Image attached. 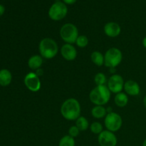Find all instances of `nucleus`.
<instances>
[{
  "instance_id": "2",
  "label": "nucleus",
  "mask_w": 146,
  "mask_h": 146,
  "mask_svg": "<svg viewBox=\"0 0 146 146\" xmlns=\"http://www.w3.org/2000/svg\"><path fill=\"white\" fill-rule=\"evenodd\" d=\"M89 98L96 106H104L109 101L111 91L106 86H97L91 91Z\"/></svg>"
},
{
  "instance_id": "29",
  "label": "nucleus",
  "mask_w": 146,
  "mask_h": 146,
  "mask_svg": "<svg viewBox=\"0 0 146 146\" xmlns=\"http://www.w3.org/2000/svg\"><path fill=\"white\" fill-rule=\"evenodd\" d=\"M143 146H146V139L143 143Z\"/></svg>"
},
{
  "instance_id": "10",
  "label": "nucleus",
  "mask_w": 146,
  "mask_h": 146,
  "mask_svg": "<svg viewBox=\"0 0 146 146\" xmlns=\"http://www.w3.org/2000/svg\"><path fill=\"white\" fill-rule=\"evenodd\" d=\"M98 143L100 146H116L118 140L114 133L109 131H103L98 135Z\"/></svg>"
},
{
  "instance_id": "14",
  "label": "nucleus",
  "mask_w": 146,
  "mask_h": 146,
  "mask_svg": "<svg viewBox=\"0 0 146 146\" xmlns=\"http://www.w3.org/2000/svg\"><path fill=\"white\" fill-rule=\"evenodd\" d=\"M12 81V75L9 70L3 68L0 70V86H8Z\"/></svg>"
},
{
  "instance_id": "30",
  "label": "nucleus",
  "mask_w": 146,
  "mask_h": 146,
  "mask_svg": "<svg viewBox=\"0 0 146 146\" xmlns=\"http://www.w3.org/2000/svg\"><path fill=\"white\" fill-rule=\"evenodd\" d=\"M56 1H58V0H56Z\"/></svg>"
},
{
  "instance_id": "26",
  "label": "nucleus",
  "mask_w": 146,
  "mask_h": 146,
  "mask_svg": "<svg viewBox=\"0 0 146 146\" xmlns=\"http://www.w3.org/2000/svg\"><path fill=\"white\" fill-rule=\"evenodd\" d=\"M77 0H64V2L67 4H73Z\"/></svg>"
},
{
  "instance_id": "4",
  "label": "nucleus",
  "mask_w": 146,
  "mask_h": 146,
  "mask_svg": "<svg viewBox=\"0 0 146 146\" xmlns=\"http://www.w3.org/2000/svg\"><path fill=\"white\" fill-rule=\"evenodd\" d=\"M60 36L66 44H72L76 43L78 37V30L74 24H65L60 29Z\"/></svg>"
},
{
  "instance_id": "28",
  "label": "nucleus",
  "mask_w": 146,
  "mask_h": 146,
  "mask_svg": "<svg viewBox=\"0 0 146 146\" xmlns=\"http://www.w3.org/2000/svg\"><path fill=\"white\" fill-rule=\"evenodd\" d=\"M143 104H144V106H145V107L146 108V96L145 97H144V98H143Z\"/></svg>"
},
{
  "instance_id": "8",
  "label": "nucleus",
  "mask_w": 146,
  "mask_h": 146,
  "mask_svg": "<svg viewBox=\"0 0 146 146\" xmlns=\"http://www.w3.org/2000/svg\"><path fill=\"white\" fill-rule=\"evenodd\" d=\"M24 82L26 87L31 92H37L41 88V81L36 73L27 74L24 77Z\"/></svg>"
},
{
  "instance_id": "1",
  "label": "nucleus",
  "mask_w": 146,
  "mask_h": 146,
  "mask_svg": "<svg viewBox=\"0 0 146 146\" xmlns=\"http://www.w3.org/2000/svg\"><path fill=\"white\" fill-rule=\"evenodd\" d=\"M61 113L68 121H75L81 115V105L75 98L66 100L61 107Z\"/></svg>"
},
{
  "instance_id": "20",
  "label": "nucleus",
  "mask_w": 146,
  "mask_h": 146,
  "mask_svg": "<svg viewBox=\"0 0 146 146\" xmlns=\"http://www.w3.org/2000/svg\"><path fill=\"white\" fill-rule=\"evenodd\" d=\"M58 146H75V140L70 135H64L59 141Z\"/></svg>"
},
{
  "instance_id": "24",
  "label": "nucleus",
  "mask_w": 146,
  "mask_h": 146,
  "mask_svg": "<svg viewBox=\"0 0 146 146\" xmlns=\"http://www.w3.org/2000/svg\"><path fill=\"white\" fill-rule=\"evenodd\" d=\"M79 129L76 127V125H73L68 130V135H70L72 138H76L78 135L79 134Z\"/></svg>"
},
{
  "instance_id": "27",
  "label": "nucleus",
  "mask_w": 146,
  "mask_h": 146,
  "mask_svg": "<svg viewBox=\"0 0 146 146\" xmlns=\"http://www.w3.org/2000/svg\"><path fill=\"white\" fill-rule=\"evenodd\" d=\"M143 45L146 48V36L144 37V38L143 39Z\"/></svg>"
},
{
  "instance_id": "12",
  "label": "nucleus",
  "mask_w": 146,
  "mask_h": 146,
  "mask_svg": "<svg viewBox=\"0 0 146 146\" xmlns=\"http://www.w3.org/2000/svg\"><path fill=\"white\" fill-rule=\"evenodd\" d=\"M121 29L118 24L115 22H108L104 26V32L109 37H116L121 34Z\"/></svg>"
},
{
  "instance_id": "11",
  "label": "nucleus",
  "mask_w": 146,
  "mask_h": 146,
  "mask_svg": "<svg viewBox=\"0 0 146 146\" xmlns=\"http://www.w3.org/2000/svg\"><path fill=\"white\" fill-rule=\"evenodd\" d=\"M61 54L63 58L67 61H74L77 56V51L75 47L70 44H66L61 48Z\"/></svg>"
},
{
  "instance_id": "18",
  "label": "nucleus",
  "mask_w": 146,
  "mask_h": 146,
  "mask_svg": "<svg viewBox=\"0 0 146 146\" xmlns=\"http://www.w3.org/2000/svg\"><path fill=\"white\" fill-rule=\"evenodd\" d=\"M91 59L92 62L98 66H101L104 64V56L100 51H94L91 55Z\"/></svg>"
},
{
  "instance_id": "21",
  "label": "nucleus",
  "mask_w": 146,
  "mask_h": 146,
  "mask_svg": "<svg viewBox=\"0 0 146 146\" xmlns=\"http://www.w3.org/2000/svg\"><path fill=\"white\" fill-rule=\"evenodd\" d=\"M94 82L97 86H103L105 85L107 82L106 76L103 73H98L94 77Z\"/></svg>"
},
{
  "instance_id": "13",
  "label": "nucleus",
  "mask_w": 146,
  "mask_h": 146,
  "mask_svg": "<svg viewBox=\"0 0 146 146\" xmlns=\"http://www.w3.org/2000/svg\"><path fill=\"white\" fill-rule=\"evenodd\" d=\"M124 90L127 94L132 96L139 95L141 92V88L140 86L136 81L133 80H128L124 84Z\"/></svg>"
},
{
  "instance_id": "6",
  "label": "nucleus",
  "mask_w": 146,
  "mask_h": 146,
  "mask_svg": "<svg viewBox=\"0 0 146 146\" xmlns=\"http://www.w3.org/2000/svg\"><path fill=\"white\" fill-rule=\"evenodd\" d=\"M106 128L107 130L114 133L119 131L122 126V118L120 115L115 112L108 113L104 120Z\"/></svg>"
},
{
  "instance_id": "9",
  "label": "nucleus",
  "mask_w": 146,
  "mask_h": 146,
  "mask_svg": "<svg viewBox=\"0 0 146 146\" xmlns=\"http://www.w3.org/2000/svg\"><path fill=\"white\" fill-rule=\"evenodd\" d=\"M124 81L121 76L118 74H113L109 78L108 81V88L110 91L113 94H118L122 91L124 88Z\"/></svg>"
},
{
  "instance_id": "17",
  "label": "nucleus",
  "mask_w": 146,
  "mask_h": 146,
  "mask_svg": "<svg viewBox=\"0 0 146 146\" xmlns=\"http://www.w3.org/2000/svg\"><path fill=\"white\" fill-rule=\"evenodd\" d=\"M106 109L103 106H96L91 110V114L93 117L97 119L104 118L107 115Z\"/></svg>"
},
{
  "instance_id": "25",
  "label": "nucleus",
  "mask_w": 146,
  "mask_h": 146,
  "mask_svg": "<svg viewBox=\"0 0 146 146\" xmlns=\"http://www.w3.org/2000/svg\"><path fill=\"white\" fill-rule=\"evenodd\" d=\"M4 11H5V7L2 4H0V17H1L4 14Z\"/></svg>"
},
{
  "instance_id": "5",
  "label": "nucleus",
  "mask_w": 146,
  "mask_h": 146,
  "mask_svg": "<svg viewBox=\"0 0 146 146\" xmlns=\"http://www.w3.org/2000/svg\"><path fill=\"white\" fill-rule=\"evenodd\" d=\"M123 55L121 50L117 48H111L104 55V65L110 68H115L121 64Z\"/></svg>"
},
{
  "instance_id": "15",
  "label": "nucleus",
  "mask_w": 146,
  "mask_h": 146,
  "mask_svg": "<svg viewBox=\"0 0 146 146\" xmlns=\"http://www.w3.org/2000/svg\"><path fill=\"white\" fill-rule=\"evenodd\" d=\"M43 64V57L41 55L31 56L28 61V66L31 70H36L41 68Z\"/></svg>"
},
{
  "instance_id": "3",
  "label": "nucleus",
  "mask_w": 146,
  "mask_h": 146,
  "mask_svg": "<svg viewBox=\"0 0 146 146\" xmlns=\"http://www.w3.org/2000/svg\"><path fill=\"white\" fill-rule=\"evenodd\" d=\"M40 55L44 58L51 59L58 54V48L56 42L51 38H44L40 41L38 45Z\"/></svg>"
},
{
  "instance_id": "22",
  "label": "nucleus",
  "mask_w": 146,
  "mask_h": 146,
  "mask_svg": "<svg viewBox=\"0 0 146 146\" xmlns=\"http://www.w3.org/2000/svg\"><path fill=\"white\" fill-rule=\"evenodd\" d=\"M91 131L94 134H98L99 135L103 131V125L101 123L99 122H94L91 123L90 126Z\"/></svg>"
},
{
  "instance_id": "23",
  "label": "nucleus",
  "mask_w": 146,
  "mask_h": 146,
  "mask_svg": "<svg viewBox=\"0 0 146 146\" xmlns=\"http://www.w3.org/2000/svg\"><path fill=\"white\" fill-rule=\"evenodd\" d=\"M76 44L80 48H84V47H86L88 44V37L84 35L78 36V37L76 39Z\"/></svg>"
},
{
  "instance_id": "16",
  "label": "nucleus",
  "mask_w": 146,
  "mask_h": 146,
  "mask_svg": "<svg viewBox=\"0 0 146 146\" xmlns=\"http://www.w3.org/2000/svg\"><path fill=\"white\" fill-rule=\"evenodd\" d=\"M114 101H115V104L117 106L120 107V108H123L128 104V97L124 93H118L115 96Z\"/></svg>"
},
{
  "instance_id": "19",
  "label": "nucleus",
  "mask_w": 146,
  "mask_h": 146,
  "mask_svg": "<svg viewBox=\"0 0 146 146\" xmlns=\"http://www.w3.org/2000/svg\"><path fill=\"white\" fill-rule=\"evenodd\" d=\"M76 125L80 131H85L88 129L89 123H88V120L85 117L80 116L76 120Z\"/></svg>"
},
{
  "instance_id": "7",
  "label": "nucleus",
  "mask_w": 146,
  "mask_h": 146,
  "mask_svg": "<svg viewBox=\"0 0 146 146\" xmlns=\"http://www.w3.org/2000/svg\"><path fill=\"white\" fill-rule=\"evenodd\" d=\"M68 9L64 3L57 1L48 10V17L54 21H60L66 16Z\"/></svg>"
}]
</instances>
